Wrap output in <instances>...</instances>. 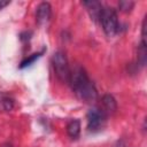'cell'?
I'll return each instance as SVG.
<instances>
[{
	"label": "cell",
	"instance_id": "5",
	"mask_svg": "<svg viewBox=\"0 0 147 147\" xmlns=\"http://www.w3.org/2000/svg\"><path fill=\"white\" fill-rule=\"evenodd\" d=\"M51 14H52V8L48 2L39 3V6L37 7V11H36V17H37L38 24L39 25L47 24L51 18Z\"/></svg>",
	"mask_w": 147,
	"mask_h": 147
},
{
	"label": "cell",
	"instance_id": "10",
	"mask_svg": "<svg viewBox=\"0 0 147 147\" xmlns=\"http://www.w3.org/2000/svg\"><path fill=\"white\" fill-rule=\"evenodd\" d=\"M132 7H133V2H131V1H121L119 2V9L122 11L127 13L132 9Z\"/></svg>",
	"mask_w": 147,
	"mask_h": 147
},
{
	"label": "cell",
	"instance_id": "8",
	"mask_svg": "<svg viewBox=\"0 0 147 147\" xmlns=\"http://www.w3.org/2000/svg\"><path fill=\"white\" fill-rule=\"evenodd\" d=\"M67 132L71 139H77L80 133V122L78 119H71L67 125Z\"/></svg>",
	"mask_w": 147,
	"mask_h": 147
},
{
	"label": "cell",
	"instance_id": "11",
	"mask_svg": "<svg viewBox=\"0 0 147 147\" xmlns=\"http://www.w3.org/2000/svg\"><path fill=\"white\" fill-rule=\"evenodd\" d=\"M9 3V1H2V0H0V9H2L5 6H7Z\"/></svg>",
	"mask_w": 147,
	"mask_h": 147
},
{
	"label": "cell",
	"instance_id": "3",
	"mask_svg": "<svg viewBox=\"0 0 147 147\" xmlns=\"http://www.w3.org/2000/svg\"><path fill=\"white\" fill-rule=\"evenodd\" d=\"M87 118V129L90 132L101 131L107 122V114L99 107H92L86 115Z\"/></svg>",
	"mask_w": 147,
	"mask_h": 147
},
{
	"label": "cell",
	"instance_id": "6",
	"mask_svg": "<svg viewBox=\"0 0 147 147\" xmlns=\"http://www.w3.org/2000/svg\"><path fill=\"white\" fill-rule=\"evenodd\" d=\"M83 5L87 8L88 13H90V16L93 21H99L100 20V16H101V13H102V5L98 1H84Z\"/></svg>",
	"mask_w": 147,
	"mask_h": 147
},
{
	"label": "cell",
	"instance_id": "2",
	"mask_svg": "<svg viewBox=\"0 0 147 147\" xmlns=\"http://www.w3.org/2000/svg\"><path fill=\"white\" fill-rule=\"evenodd\" d=\"M100 23L102 25V29L108 37H114L118 31V20L115 9L110 7H103L101 16H100Z\"/></svg>",
	"mask_w": 147,
	"mask_h": 147
},
{
	"label": "cell",
	"instance_id": "1",
	"mask_svg": "<svg viewBox=\"0 0 147 147\" xmlns=\"http://www.w3.org/2000/svg\"><path fill=\"white\" fill-rule=\"evenodd\" d=\"M76 96L87 103H91L98 99V92L90 80L86 71L80 65H75L70 69L69 82Z\"/></svg>",
	"mask_w": 147,
	"mask_h": 147
},
{
	"label": "cell",
	"instance_id": "4",
	"mask_svg": "<svg viewBox=\"0 0 147 147\" xmlns=\"http://www.w3.org/2000/svg\"><path fill=\"white\" fill-rule=\"evenodd\" d=\"M52 63H53V68H54V71L56 74L57 78L62 82L68 83L69 76H70V67L68 64L65 54L61 51L55 52L52 57Z\"/></svg>",
	"mask_w": 147,
	"mask_h": 147
},
{
	"label": "cell",
	"instance_id": "7",
	"mask_svg": "<svg viewBox=\"0 0 147 147\" xmlns=\"http://www.w3.org/2000/svg\"><path fill=\"white\" fill-rule=\"evenodd\" d=\"M102 110L108 115V114H111V113H115V110L117 109V105H116V101L115 99L109 95V94H106L102 96Z\"/></svg>",
	"mask_w": 147,
	"mask_h": 147
},
{
	"label": "cell",
	"instance_id": "9",
	"mask_svg": "<svg viewBox=\"0 0 147 147\" xmlns=\"http://www.w3.org/2000/svg\"><path fill=\"white\" fill-rule=\"evenodd\" d=\"M41 56V53H37V54H32L30 57H28V59H25L22 63H21V65H20V68H25V67H29V65H31L37 59H39Z\"/></svg>",
	"mask_w": 147,
	"mask_h": 147
},
{
	"label": "cell",
	"instance_id": "12",
	"mask_svg": "<svg viewBox=\"0 0 147 147\" xmlns=\"http://www.w3.org/2000/svg\"><path fill=\"white\" fill-rule=\"evenodd\" d=\"M0 147H13L10 144H3V145H1Z\"/></svg>",
	"mask_w": 147,
	"mask_h": 147
}]
</instances>
